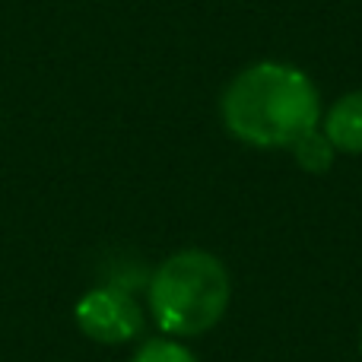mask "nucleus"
I'll return each mask as SVG.
<instances>
[{"mask_svg":"<svg viewBox=\"0 0 362 362\" xmlns=\"http://www.w3.org/2000/svg\"><path fill=\"white\" fill-rule=\"evenodd\" d=\"M134 362H197L194 353L187 346H181L178 340H150V344L140 346V353L134 356Z\"/></svg>","mask_w":362,"mask_h":362,"instance_id":"obj_6","label":"nucleus"},{"mask_svg":"<svg viewBox=\"0 0 362 362\" xmlns=\"http://www.w3.org/2000/svg\"><path fill=\"white\" fill-rule=\"evenodd\" d=\"M76 325L89 340L99 344H127L144 331V312L137 299L121 286L89 289L74 308Z\"/></svg>","mask_w":362,"mask_h":362,"instance_id":"obj_3","label":"nucleus"},{"mask_svg":"<svg viewBox=\"0 0 362 362\" xmlns=\"http://www.w3.org/2000/svg\"><path fill=\"white\" fill-rule=\"evenodd\" d=\"M359 350H362V340H359Z\"/></svg>","mask_w":362,"mask_h":362,"instance_id":"obj_7","label":"nucleus"},{"mask_svg":"<svg viewBox=\"0 0 362 362\" xmlns=\"http://www.w3.org/2000/svg\"><path fill=\"white\" fill-rule=\"evenodd\" d=\"M325 137L334 150L362 156V93H346L325 115Z\"/></svg>","mask_w":362,"mask_h":362,"instance_id":"obj_4","label":"nucleus"},{"mask_svg":"<svg viewBox=\"0 0 362 362\" xmlns=\"http://www.w3.org/2000/svg\"><path fill=\"white\" fill-rule=\"evenodd\" d=\"M229 270L216 255L185 248L165 257L150 280V312L159 331L197 337L210 331L229 308Z\"/></svg>","mask_w":362,"mask_h":362,"instance_id":"obj_2","label":"nucleus"},{"mask_svg":"<svg viewBox=\"0 0 362 362\" xmlns=\"http://www.w3.org/2000/svg\"><path fill=\"white\" fill-rule=\"evenodd\" d=\"M334 144L325 137V131H308L305 137H299L293 144V156L296 163L302 165L305 172H312V175H321V172H327L334 165Z\"/></svg>","mask_w":362,"mask_h":362,"instance_id":"obj_5","label":"nucleus"},{"mask_svg":"<svg viewBox=\"0 0 362 362\" xmlns=\"http://www.w3.org/2000/svg\"><path fill=\"white\" fill-rule=\"evenodd\" d=\"M223 124L235 140L264 150L293 146L318 127L321 99L299 67L280 61L251 64L223 93Z\"/></svg>","mask_w":362,"mask_h":362,"instance_id":"obj_1","label":"nucleus"}]
</instances>
